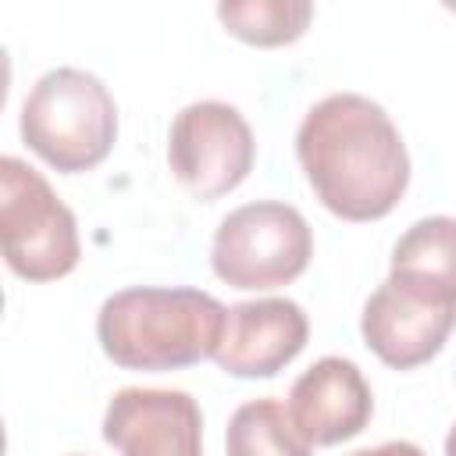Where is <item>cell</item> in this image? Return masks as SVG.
I'll return each mask as SVG.
<instances>
[{"label":"cell","mask_w":456,"mask_h":456,"mask_svg":"<svg viewBox=\"0 0 456 456\" xmlns=\"http://www.w3.org/2000/svg\"><path fill=\"white\" fill-rule=\"evenodd\" d=\"M296 157L317 200L346 221H378L410 185V153L381 103L360 93L317 100L296 132Z\"/></svg>","instance_id":"obj_1"},{"label":"cell","mask_w":456,"mask_h":456,"mask_svg":"<svg viewBox=\"0 0 456 456\" xmlns=\"http://www.w3.org/2000/svg\"><path fill=\"white\" fill-rule=\"evenodd\" d=\"M228 306L200 289L135 285L103 299L96 338L125 370H178L217 353Z\"/></svg>","instance_id":"obj_2"},{"label":"cell","mask_w":456,"mask_h":456,"mask_svg":"<svg viewBox=\"0 0 456 456\" xmlns=\"http://www.w3.org/2000/svg\"><path fill=\"white\" fill-rule=\"evenodd\" d=\"M21 139L64 175L107 160L118 139V103L110 89L82 68H50L21 103Z\"/></svg>","instance_id":"obj_3"},{"label":"cell","mask_w":456,"mask_h":456,"mask_svg":"<svg viewBox=\"0 0 456 456\" xmlns=\"http://www.w3.org/2000/svg\"><path fill=\"white\" fill-rule=\"evenodd\" d=\"M0 242L7 267L25 281L64 278L82 256L75 214L21 157L0 160Z\"/></svg>","instance_id":"obj_4"},{"label":"cell","mask_w":456,"mask_h":456,"mask_svg":"<svg viewBox=\"0 0 456 456\" xmlns=\"http://www.w3.org/2000/svg\"><path fill=\"white\" fill-rule=\"evenodd\" d=\"M314 256L306 217L278 200L242 203L221 217L210 242V267L232 289H278L296 281Z\"/></svg>","instance_id":"obj_5"},{"label":"cell","mask_w":456,"mask_h":456,"mask_svg":"<svg viewBox=\"0 0 456 456\" xmlns=\"http://www.w3.org/2000/svg\"><path fill=\"white\" fill-rule=\"evenodd\" d=\"M256 142L239 114L224 100H196L182 107L167 132V164L175 178L196 200H217L246 182L253 171Z\"/></svg>","instance_id":"obj_6"},{"label":"cell","mask_w":456,"mask_h":456,"mask_svg":"<svg viewBox=\"0 0 456 456\" xmlns=\"http://www.w3.org/2000/svg\"><path fill=\"white\" fill-rule=\"evenodd\" d=\"M452 328H456V303H442L392 278H385L367 296L360 314V335L367 349L395 370H410L438 356Z\"/></svg>","instance_id":"obj_7"},{"label":"cell","mask_w":456,"mask_h":456,"mask_svg":"<svg viewBox=\"0 0 456 456\" xmlns=\"http://www.w3.org/2000/svg\"><path fill=\"white\" fill-rule=\"evenodd\" d=\"M103 442L121 456H203V413L182 388H121L107 403Z\"/></svg>","instance_id":"obj_8"},{"label":"cell","mask_w":456,"mask_h":456,"mask_svg":"<svg viewBox=\"0 0 456 456\" xmlns=\"http://www.w3.org/2000/svg\"><path fill=\"white\" fill-rule=\"evenodd\" d=\"M310 321L296 299L267 296L228 306L214 363L232 378H274L306 346Z\"/></svg>","instance_id":"obj_9"},{"label":"cell","mask_w":456,"mask_h":456,"mask_svg":"<svg viewBox=\"0 0 456 456\" xmlns=\"http://www.w3.org/2000/svg\"><path fill=\"white\" fill-rule=\"evenodd\" d=\"M285 406L310 445H338L367 428L374 413V395L353 360L321 356L310 370L296 378Z\"/></svg>","instance_id":"obj_10"},{"label":"cell","mask_w":456,"mask_h":456,"mask_svg":"<svg viewBox=\"0 0 456 456\" xmlns=\"http://www.w3.org/2000/svg\"><path fill=\"white\" fill-rule=\"evenodd\" d=\"M388 278L442 303H456V217L431 214L413 221L392 246Z\"/></svg>","instance_id":"obj_11"},{"label":"cell","mask_w":456,"mask_h":456,"mask_svg":"<svg viewBox=\"0 0 456 456\" xmlns=\"http://www.w3.org/2000/svg\"><path fill=\"white\" fill-rule=\"evenodd\" d=\"M228 456H310V442L292 424L281 399L264 395L242 403L224 431Z\"/></svg>","instance_id":"obj_12"},{"label":"cell","mask_w":456,"mask_h":456,"mask_svg":"<svg viewBox=\"0 0 456 456\" xmlns=\"http://www.w3.org/2000/svg\"><path fill=\"white\" fill-rule=\"evenodd\" d=\"M221 25L253 46H285L299 39L314 18L310 0H224L217 4Z\"/></svg>","instance_id":"obj_13"},{"label":"cell","mask_w":456,"mask_h":456,"mask_svg":"<svg viewBox=\"0 0 456 456\" xmlns=\"http://www.w3.org/2000/svg\"><path fill=\"white\" fill-rule=\"evenodd\" d=\"M349 456H424V449L413 442H381L374 449H356Z\"/></svg>","instance_id":"obj_14"},{"label":"cell","mask_w":456,"mask_h":456,"mask_svg":"<svg viewBox=\"0 0 456 456\" xmlns=\"http://www.w3.org/2000/svg\"><path fill=\"white\" fill-rule=\"evenodd\" d=\"M445 456H456V424H452L449 435H445Z\"/></svg>","instance_id":"obj_15"}]
</instances>
